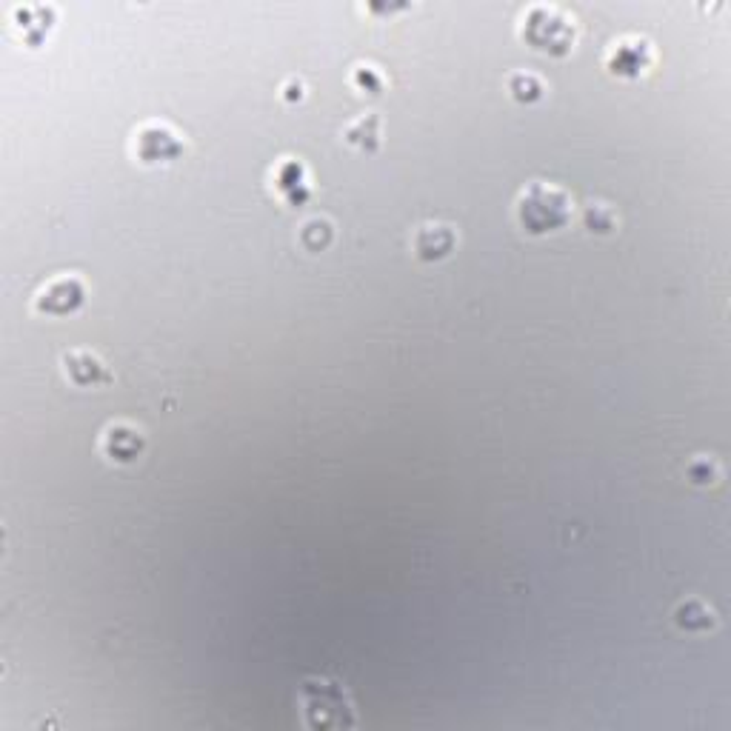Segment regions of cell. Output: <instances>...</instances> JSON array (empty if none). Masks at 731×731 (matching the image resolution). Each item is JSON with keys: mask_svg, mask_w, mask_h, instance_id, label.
I'll return each mask as SVG.
<instances>
[{"mask_svg": "<svg viewBox=\"0 0 731 731\" xmlns=\"http://www.w3.org/2000/svg\"><path fill=\"white\" fill-rule=\"evenodd\" d=\"M514 212L529 235H546L563 229L572 220V198L554 183L534 180L517 195Z\"/></svg>", "mask_w": 731, "mask_h": 731, "instance_id": "1", "label": "cell"}, {"mask_svg": "<svg viewBox=\"0 0 731 731\" xmlns=\"http://www.w3.org/2000/svg\"><path fill=\"white\" fill-rule=\"evenodd\" d=\"M574 35H577L574 18L557 6H532L520 20V38L529 40L534 49L557 58L572 52Z\"/></svg>", "mask_w": 731, "mask_h": 731, "instance_id": "2", "label": "cell"}, {"mask_svg": "<svg viewBox=\"0 0 731 731\" xmlns=\"http://www.w3.org/2000/svg\"><path fill=\"white\" fill-rule=\"evenodd\" d=\"M654 49L652 43L640 35H626L614 40L609 55H606V69L617 78H640L652 69Z\"/></svg>", "mask_w": 731, "mask_h": 731, "instance_id": "3", "label": "cell"}, {"mask_svg": "<svg viewBox=\"0 0 731 731\" xmlns=\"http://www.w3.org/2000/svg\"><path fill=\"white\" fill-rule=\"evenodd\" d=\"M135 155L143 163H172L183 155V140L166 123H146L135 135Z\"/></svg>", "mask_w": 731, "mask_h": 731, "instance_id": "4", "label": "cell"}, {"mask_svg": "<svg viewBox=\"0 0 731 731\" xmlns=\"http://www.w3.org/2000/svg\"><path fill=\"white\" fill-rule=\"evenodd\" d=\"M83 297H86L83 280L75 275H63L49 280L43 289H38L35 309L43 312V315H72V312H78L83 306Z\"/></svg>", "mask_w": 731, "mask_h": 731, "instance_id": "5", "label": "cell"}, {"mask_svg": "<svg viewBox=\"0 0 731 731\" xmlns=\"http://www.w3.org/2000/svg\"><path fill=\"white\" fill-rule=\"evenodd\" d=\"M100 452L112 463H132L143 452V435L129 423H109L100 435Z\"/></svg>", "mask_w": 731, "mask_h": 731, "instance_id": "6", "label": "cell"}, {"mask_svg": "<svg viewBox=\"0 0 731 731\" xmlns=\"http://www.w3.org/2000/svg\"><path fill=\"white\" fill-rule=\"evenodd\" d=\"M272 180H275V189L280 198L286 200L289 206H297L303 200L309 198V178H306V166L300 160H280L272 172Z\"/></svg>", "mask_w": 731, "mask_h": 731, "instance_id": "7", "label": "cell"}, {"mask_svg": "<svg viewBox=\"0 0 731 731\" xmlns=\"http://www.w3.org/2000/svg\"><path fill=\"white\" fill-rule=\"evenodd\" d=\"M63 372L75 386H98L112 383V375L106 372L103 360L92 352H69L63 355Z\"/></svg>", "mask_w": 731, "mask_h": 731, "instance_id": "8", "label": "cell"}, {"mask_svg": "<svg viewBox=\"0 0 731 731\" xmlns=\"http://www.w3.org/2000/svg\"><path fill=\"white\" fill-rule=\"evenodd\" d=\"M455 232L443 223H426L415 235V252L420 260H440L455 249Z\"/></svg>", "mask_w": 731, "mask_h": 731, "instance_id": "9", "label": "cell"}, {"mask_svg": "<svg viewBox=\"0 0 731 731\" xmlns=\"http://www.w3.org/2000/svg\"><path fill=\"white\" fill-rule=\"evenodd\" d=\"M52 18H55L52 6H18L15 9V26L23 32V40L32 46H38L40 40L46 38V32L52 29Z\"/></svg>", "mask_w": 731, "mask_h": 731, "instance_id": "10", "label": "cell"}, {"mask_svg": "<svg viewBox=\"0 0 731 731\" xmlns=\"http://www.w3.org/2000/svg\"><path fill=\"white\" fill-rule=\"evenodd\" d=\"M343 138L349 140L352 146H357V149H369L372 152V149H377V138H380V118L375 112H366L363 118H357L355 123L346 126Z\"/></svg>", "mask_w": 731, "mask_h": 731, "instance_id": "11", "label": "cell"}, {"mask_svg": "<svg viewBox=\"0 0 731 731\" xmlns=\"http://www.w3.org/2000/svg\"><path fill=\"white\" fill-rule=\"evenodd\" d=\"M674 620H677V626H680V629L703 632V629H709V626L714 623V614H712V609H706L703 603L689 600V603H683V606L674 612Z\"/></svg>", "mask_w": 731, "mask_h": 731, "instance_id": "12", "label": "cell"}, {"mask_svg": "<svg viewBox=\"0 0 731 731\" xmlns=\"http://www.w3.org/2000/svg\"><path fill=\"white\" fill-rule=\"evenodd\" d=\"M509 92L520 103H532L543 95V83L532 72H514V75H509Z\"/></svg>", "mask_w": 731, "mask_h": 731, "instance_id": "13", "label": "cell"}, {"mask_svg": "<svg viewBox=\"0 0 731 731\" xmlns=\"http://www.w3.org/2000/svg\"><path fill=\"white\" fill-rule=\"evenodd\" d=\"M352 83H355L357 89L369 92V95H380V89H383V78H380V72H377L375 66H369V63H360V66H355V72H352Z\"/></svg>", "mask_w": 731, "mask_h": 731, "instance_id": "14", "label": "cell"}, {"mask_svg": "<svg viewBox=\"0 0 731 731\" xmlns=\"http://www.w3.org/2000/svg\"><path fill=\"white\" fill-rule=\"evenodd\" d=\"M583 220H586V226L592 229V232H612L614 229V215H612V209L609 206H603V203H592L589 209H586V215H583Z\"/></svg>", "mask_w": 731, "mask_h": 731, "instance_id": "15", "label": "cell"}, {"mask_svg": "<svg viewBox=\"0 0 731 731\" xmlns=\"http://www.w3.org/2000/svg\"><path fill=\"white\" fill-rule=\"evenodd\" d=\"M315 238H320V243H323V246H326V243L332 240V226H329V220L315 218V220H309V223L303 226V232H300V240H303V243H306V246H309L312 252H315V246H317Z\"/></svg>", "mask_w": 731, "mask_h": 731, "instance_id": "16", "label": "cell"}, {"mask_svg": "<svg viewBox=\"0 0 731 731\" xmlns=\"http://www.w3.org/2000/svg\"><path fill=\"white\" fill-rule=\"evenodd\" d=\"M689 477H692V483H714V477H717V469H714V463H706V460H694L692 466H689Z\"/></svg>", "mask_w": 731, "mask_h": 731, "instance_id": "17", "label": "cell"}]
</instances>
